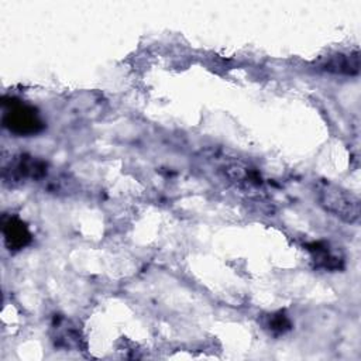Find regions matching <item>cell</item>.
I'll return each mask as SVG.
<instances>
[{
	"label": "cell",
	"mask_w": 361,
	"mask_h": 361,
	"mask_svg": "<svg viewBox=\"0 0 361 361\" xmlns=\"http://www.w3.org/2000/svg\"><path fill=\"white\" fill-rule=\"evenodd\" d=\"M3 124L10 131L20 135L35 134L42 128V123L35 110L21 103L11 104V107L3 116Z\"/></svg>",
	"instance_id": "2"
},
{
	"label": "cell",
	"mask_w": 361,
	"mask_h": 361,
	"mask_svg": "<svg viewBox=\"0 0 361 361\" xmlns=\"http://www.w3.org/2000/svg\"><path fill=\"white\" fill-rule=\"evenodd\" d=\"M289 327H290V323H289V320H288L283 314L274 316L272 320H269V329H271L272 331L283 333V331L288 330Z\"/></svg>",
	"instance_id": "6"
},
{
	"label": "cell",
	"mask_w": 361,
	"mask_h": 361,
	"mask_svg": "<svg viewBox=\"0 0 361 361\" xmlns=\"http://www.w3.org/2000/svg\"><path fill=\"white\" fill-rule=\"evenodd\" d=\"M358 54L354 55H337L331 56L324 65L327 71L340 72V73H357L358 72Z\"/></svg>",
	"instance_id": "5"
},
{
	"label": "cell",
	"mask_w": 361,
	"mask_h": 361,
	"mask_svg": "<svg viewBox=\"0 0 361 361\" xmlns=\"http://www.w3.org/2000/svg\"><path fill=\"white\" fill-rule=\"evenodd\" d=\"M4 243L8 250L18 251L30 244L31 234L23 220L16 216H10L3 221Z\"/></svg>",
	"instance_id": "3"
},
{
	"label": "cell",
	"mask_w": 361,
	"mask_h": 361,
	"mask_svg": "<svg viewBox=\"0 0 361 361\" xmlns=\"http://www.w3.org/2000/svg\"><path fill=\"white\" fill-rule=\"evenodd\" d=\"M317 200L320 206L334 217L355 224L360 220V197L337 185L322 183L317 188Z\"/></svg>",
	"instance_id": "1"
},
{
	"label": "cell",
	"mask_w": 361,
	"mask_h": 361,
	"mask_svg": "<svg viewBox=\"0 0 361 361\" xmlns=\"http://www.w3.org/2000/svg\"><path fill=\"white\" fill-rule=\"evenodd\" d=\"M312 254L313 261L317 267H322L324 269H337L340 268V262L343 261L341 257L334 252L327 243H313L307 248Z\"/></svg>",
	"instance_id": "4"
}]
</instances>
